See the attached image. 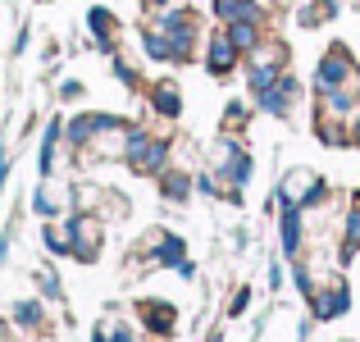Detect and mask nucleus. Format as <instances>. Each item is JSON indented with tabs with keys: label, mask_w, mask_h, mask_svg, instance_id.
<instances>
[{
	"label": "nucleus",
	"mask_w": 360,
	"mask_h": 342,
	"mask_svg": "<svg viewBox=\"0 0 360 342\" xmlns=\"http://www.w3.org/2000/svg\"><path fill=\"white\" fill-rule=\"evenodd\" d=\"M338 14V0H306L301 5V27H315V23H328V18Z\"/></svg>",
	"instance_id": "15"
},
{
	"label": "nucleus",
	"mask_w": 360,
	"mask_h": 342,
	"mask_svg": "<svg viewBox=\"0 0 360 342\" xmlns=\"http://www.w3.org/2000/svg\"><path fill=\"white\" fill-rule=\"evenodd\" d=\"M278 242H283V255H297L301 251V210H297V205H283Z\"/></svg>",
	"instance_id": "11"
},
{
	"label": "nucleus",
	"mask_w": 360,
	"mask_h": 342,
	"mask_svg": "<svg viewBox=\"0 0 360 342\" xmlns=\"http://www.w3.org/2000/svg\"><path fill=\"white\" fill-rule=\"evenodd\" d=\"M155 27L169 37V42H174V60H178V64L192 60V51H196V32H201V23H196L192 9H187V5H169V9H160Z\"/></svg>",
	"instance_id": "1"
},
{
	"label": "nucleus",
	"mask_w": 360,
	"mask_h": 342,
	"mask_svg": "<svg viewBox=\"0 0 360 342\" xmlns=\"http://www.w3.org/2000/svg\"><path fill=\"white\" fill-rule=\"evenodd\" d=\"M352 78H356V60H352V51H347L342 42H333L324 55H319V64H315V91L324 96V91H333V87H347Z\"/></svg>",
	"instance_id": "3"
},
{
	"label": "nucleus",
	"mask_w": 360,
	"mask_h": 342,
	"mask_svg": "<svg viewBox=\"0 0 360 342\" xmlns=\"http://www.w3.org/2000/svg\"><path fill=\"white\" fill-rule=\"evenodd\" d=\"M352 141H356V146H360V114H356V119H352Z\"/></svg>",
	"instance_id": "27"
},
{
	"label": "nucleus",
	"mask_w": 360,
	"mask_h": 342,
	"mask_svg": "<svg viewBox=\"0 0 360 342\" xmlns=\"http://www.w3.org/2000/svg\"><path fill=\"white\" fill-rule=\"evenodd\" d=\"M41 5H46V0H41Z\"/></svg>",
	"instance_id": "29"
},
{
	"label": "nucleus",
	"mask_w": 360,
	"mask_h": 342,
	"mask_svg": "<svg viewBox=\"0 0 360 342\" xmlns=\"http://www.w3.org/2000/svg\"><path fill=\"white\" fill-rule=\"evenodd\" d=\"M141 315H146V324L155 329V334H169V329H174V310H169L165 301H146V306H141Z\"/></svg>",
	"instance_id": "16"
},
{
	"label": "nucleus",
	"mask_w": 360,
	"mask_h": 342,
	"mask_svg": "<svg viewBox=\"0 0 360 342\" xmlns=\"http://www.w3.org/2000/svg\"><path fill=\"white\" fill-rule=\"evenodd\" d=\"M123 160H128L137 174H165L169 165V141L165 137H146V132H123Z\"/></svg>",
	"instance_id": "2"
},
{
	"label": "nucleus",
	"mask_w": 360,
	"mask_h": 342,
	"mask_svg": "<svg viewBox=\"0 0 360 342\" xmlns=\"http://www.w3.org/2000/svg\"><path fill=\"white\" fill-rule=\"evenodd\" d=\"M347 306H352V292H347V283H333L328 292H315V297H310L315 319H338V315H347Z\"/></svg>",
	"instance_id": "7"
},
{
	"label": "nucleus",
	"mask_w": 360,
	"mask_h": 342,
	"mask_svg": "<svg viewBox=\"0 0 360 342\" xmlns=\"http://www.w3.org/2000/svg\"><path fill=\"white\" fill-rule=\"evenodd\" d=\"M5 174H9V156H5V146H0V187H5Z\"/></svg>",
	"instance_id": "25"
},
{
	"label": "nucleus",
	"mask_w": 360,
	"mask_h": 342,
	"mask_svg": "<svg viewBox=\"0 0 360 342\" xmlns=\"http://www.w3.org/2000/svg\"><path fill=\"white\" fill-rule=\"evenodd\" d=\"M238 64H242V51L229 42V32H210L205 37V69H210L214 78H229Z\"/></svg>",
	"instance_id": "4"
},
{
	"label": "nucleus",
	"mask_w": 360,
	"mask_h": 342,
	"mask_svg": "<svg viewBox=\"0 0 360 342\" xmlns=\"http://www.w3.org/2000/svg\"><path fill=\"white\" fill-rule=\"evenodd\" d=\"M87 27H91V32H96L101 51H115V32H119V18L110 14L105 5H91V9H87Z\"/></svg>",
	"instance_id": "10"
},
{
	"label": "nucleus",
	"mask_w": 360,
	"mask_h": 342,
	"mask_svg": "<svg viewBox=\"0 0 360 342\" xmlns=\"http://www.w3.org/2000/svg\"><path fill=\"white\" fill-rule=\"evenodd\" d=\"M210 14L219 18V23H238V18L264 23V5L260 0H210Z\"/></svg>",
	"instance_id": "8"
},
{
	"label": "nucleus",
	"mask_w": 360,
	"mask_h": 342,
	"mask_svg": "<svg viewBox=\"0 0 360 342\" xmlns=\"http://www.w3.org/2000/svg\"><path fill=\"white\" fill-rule=\"evenodd\" d=\"M246 306H251V292H246V288H242V292H238V297H233V306H229V310H233V315H242V310H246Z\"/></svg>",
	"instance_id": "22"
},
{
	"label": "nucleus",
	"mask_w": 360,
	"mask_h": 342,
	"mask_svg": "<svg viewBox=\"0 0 360 342\" xmlns=\"http://www.w3.org/2000/svg\"><path fill=\"white\" fill-rule=\"evenodd\" d=\"M150 101H155V110L165 114V119H178V114H183V91H178L174 82H155Z\"/></svg>",
	"instance_id": "13"
},
{
	"label": "nucleus",
	"mask_w": 360,
	"mask_h": 342,
	"mask_svg": "<svg viewBox=\"0 0 360 342\" xmlns=\"http://www.w3.org/2000/svg\"><path fill=\"white\" fill-rule=\"evenodd\" d=\"M146 9H169V5H183V0H141Z\"/></svg>",
	"instance_id": "24"
},
{
	"label": "nucleus",
	"mask_w": 360,
	"mask_h": 342,
	"mask_svg": "<svg viewBox=\"0 0 360 342\" xmlns=\"http://www.w3.org/2000/svg\"><path fill=\"white\" fill-rule=\"evenodd\" d=\"M260 27H264V23H255V18H238V23H224V32H229V42L238 46L242 55H251L255 46L264 42V32H260Z\"/></svg>",
	"instance_id": "9"
},
{
	"label": "nucleus",
	"mask_w": 360,
	"mask_h": 342,
	"mask_svg": "<svg viewBox=\"0 0 360 342\" xmlns=\"http://www.w3.org/2000/svg\"><path fill=\"white\" fill-rule=\"evenodd\" d=\"M315 187H319V178L310 174V169H292V174H283V183H278V205H297V210H306Z\"/></svg>",
	"instance_id": "5"
},
{
	"label": "nucleus",
	"mask_w": 360,
	"mask_h": 342,
	"mask_svg": "<svg viewBox=\"0 0 360 342\" xmlns=\"http://www.w3.org/2000/svg\"><path fill=\"white\" fill-rule=\"evenodd\" d=\"M356 215H360V196H356Z\"/></svg>",
	"instance_id": "28"
},
{
	"label": "nucleus",
	"mask_w": 360,
	"mask_h": 342,
	"mask_svg": "<svg viewBox=\"0 0 360 342\" xmlns=\"http://www.w3.org/2000/svg\"><path fill=\"white\" fill-rule=\"evenodd\" d=\"M14 315L23 319V324H37V319H41V306H37V301H18V306H14Z\"/></svg>",
	"instance_id": "20"
},
{
	"label": "nucleus",
	"mask_w": 360,
	"mask_h": 342,
	"mask_svg": "<svg viewBox=\"0 0 360 342\" xmlns=\"http://www.w3.org/2000/svg\"><path fill=\"white\" fill-rule=\"evenodd\" d=\"M297 96H301V82L292 78V73H283V78L274 82V87H264L255 101H260V110H264V114H288Z\"/></svg>",
	"instance_id": "6"
},
{
	"label": "nucleus",
	"mask_w": 360,
	"mask_h": 342,
	"mask_svg": "<svg viewBox=\"0 0 360 342\" xmlns=\"http://www.w3.org/2000/svg\"><path fill=\"white\" fill-rule=\"evenodd\" d=\"M160 187H165V196H169V201H187L196 183H192L187 174H165V183H160Z\"/></svg>",
	"instance_id": "19"
},
{
	"label": "nucleus",
	"mask_w": 360,
	"mask_h": 342,
	"mask_svg": "<svg viewBox=\"0 0 360 342\" xmlns=\"http://www.w3.org/2000/svg\"><path fill=\"white\" fill-rule=\"evenodd\" d=\"M141 46H146V55H150L155 64H178V60H174V42H169L160 27H146V32H141Z\"/></svg>",
	"instance_id": "12"
},
{
	"label": "nucleus",
	"mask_w": 360,
	"mask_h": 342,
	"mask_svg": "<svg viewBox=\"0 0 360 342\" xmlns=\"http://www.w3.org/2000/svg\"><path fill=\"white\" fill-rule=\"evenodd\" d=\"M242 119H246V106H242V101H233V106H229V114H224V123H229V128H238Z\"/></svg>",
	"instance_id": "21"
},
{
	"label": "nucleus",
	"mask_w": 360,
	"mask_h": 342,
	"mask_svg": "<svg viewBox=\"0 0 360 342\" xmlns=\"http://www.w3.org/2000/svg\"><path fill=\"white\" fill-rule=\"evenodd\" d=\"M278 78H283V64H251V69H246V87H251L255 96H260L264 87H274Z\"/></svg>",
	"instance_id": "14"
},
{
	"label": "nucleus",
	"mask_w": 360,
	"mask_h": 342,
	"mask_svg": "<svg viewBox=\"0 0 360 342\" xmlns=\"http://www.w3.org/2000/svg\"><path fill=\"white\" fill-rule=\"evenodd\" d=\"M183 255H187L183 237H160V246H155V260L160 265H183Z\"/></svg>",
	"instance_id": "18"
},
{
	"label": "nucleus",
	"mask_w": 360,
	"mask_h": 342,
	"mask_svg": "<svg viewBox=\"0 0 360 342\" xmlns=\"http://www.w3.org/2000/svg\"><path fill=\"white\" fill-rule=\"evenodd\" d=\"M352 106H356L352 87H333V91H324V114H333V119H342V114H352Z\"/></svg>",
	"instance_id": "17"
},
{
	"label": "nucleus",
	"mask_w": 360,
	"mask_h": 342,
	"mask_svg": "<svg viewBox=\"0 0 360 342\" xmlns=\"http://www.w3.org/2000/svg\"><path fill=\"white\" fill-rule=\"evenodd\" d=\"M110 342H132V334H128V329H115V338H110Z\"/></svg>",
	"instance_id": "26"
},
{
	"label": "nucleus",
	"mask_w": 360,
	"mask_h": 342,
	"mask_svg": "<svg viewBox=\"0 0 360 342\" xmlns=\"http://www.w3.org/2000/svg\"><path fill=\"white\" fill-rule=\"evenodd\" d=\"M60 96H64V101H78V96H82V82H64Z\"/></svg>",
	"instance_id": "23"
}]
</instances>
